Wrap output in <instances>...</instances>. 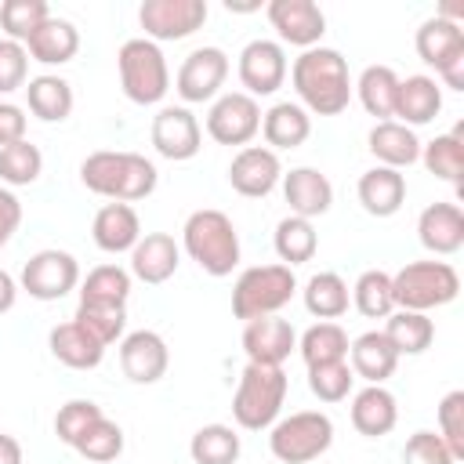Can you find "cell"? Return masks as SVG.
I'll return each mask as SVG.
<instances>
[{
    "mask_svg": "<svg viewBox=\"0 0 464 464\" xmlns=\"http://www.w3.org/2000/svg\"><path fill=\"white\" fill-rule=\"evenodd\" d=\"M72 323H80L102 348L123 341L127 334V304H98V301H80Z\"/></svg>",
    "mask_w": 464,
    "mask_h": 464,
    "instance_id": "40",
    "label": "cell"
},
{
    "mask_svg": "<svg viewBox=\"0 0 464 464\" xmlns=\"http://www.w3.org/2000/svg\"><path fill=\"white\" fill-rule=\"evenodd\" d=\"M243 453V442L232 424H203L188 439V457L196 464H236Z\"/></svg>",
    "mask_w": 464,
    "mask_h": 464,
    "instance_id": "39",
    "label": "cell"
},
{
    "mask_svg": "<svg viewBox=\"0 0 464 464\" xmlns=\"http://www.w3.org/2000/svg\"><path fill=\"white\" fill-rule=\"evenodd\" d=\"M348 366L355 377H362L366 384H384L395 366H399V355L395 348L388 344V337L381 330H366L359 334L352 344H348Z\"/></svg>",
    "mask_w": 464,
    "mask_h": 464,
    "instance_id": "28",
    "label": "cell"
},
{
    "mask_svg": "<svg viewBox=\"0 0 464 464\" xmlns=\"http://www.w3.org/2000/svg\"><path fill=\"white\" fill-rule=\"evenodd\" d=\"M420 163L439 181H450V185L460 188V174H464V123H457L450 134H439L428 145H420Z\"/></svg>",
    "mask_w": 464,
    "mask_h": 464,
    "instance_id": "35",
    "label": "cell"
},
{
    "mask_svg": "<svg viewBox=\"0 0 464 464\" xmlns=\"http://www.w3.org/2000/svg\"><path fill=\"white\" fill-rule=\"evenodd\" d=\"M399 424V402L384 384H366L352 395V428L366 439H381Z\"/></svg>",
    "mask_w": 464,
    "mask_h": 464,
    "instance_id": "25",
    "label": "cell"
},
{
    "mask_svg": "<svg viewBox=\"0 0 464 464\" xmlns=\"http://www.w3.org/2000/svg\"><path fill=\"white\" fill-rule=\"evenodd\" d=\"M225 80H228V54L221 47H196L178 65L174 91L185 105H203L221 94Z\"/></svg>",
    "mask_w": 464,
    "mask_h": 464,
    "instance_id": "13",
    "label": "cell"
},
{
    "mask_svg": "<svg viewBox=\"0 0 464 464\" xmlns=\"http://www.w3.org/2000/svg\"><path fill=\"white\" fill-rule=\"evenodd\" d=\"M352 304L359 308V315L366 319H388L395 312V301H392V276L381 272V268H366L355 286H352Z\"/></svg>",
    "mask_w": 464,
    "mask_h": 464,
    "instance_id": "42",
    "label": "cell"
},
{
    "mask_svg": "<svg viewBox=\"0 0 464 464\" xmlns=\"http://www.w3.org/2000/svg\"><path fill=\"white\" fill-rule=\"evenodd\" d=\"M301 297H304V308H308V315L337 323V319L348 312L352 290H348V283H344L337 272H315V276L304 283Z\"/></svg>",
    "mask_w": 464,
    "mask_h": 464,
    "instance_id": "37",
    "label": "cell"
},
{
    "mask_svg": "<svg viewBox=\"0 0 464 464\" xmlns=\"http://www.w3.org/2000/svg\"><path fill=\"white\" fill-rule=\"evenodd\" d=\"M0 464H22V442L7 431H0Z\"/></svg>",
    "mask_w": 464,
    "mask_h": 464,
    "instance_id": "54",
    "label": "cell"
},
{
    "mask_svg": "<svg viewBox=\"0 0 464 464\" xmlns=\"http://www.w3.org/2000/svg\"><path fill=\"white\" fill-rule=\"evenodd\" d=\"M80 181L87 192L105 196L109 203H138L156 192L160 170L141 152L98 149L80 163Z\"/></svg>",
    "mask_w": 464,
    "mask_h": 464,
    "instance_id": "2",
    "label": "cell"
},
{
    "mask_svg": "<svg viewBox=\"0 0 464 464\" xmlns=\"http://www.w3.org/2000/svg\"><path fill=\"white\" fill-rule=\"evenodd\" d=\"M80 457H87L91 464H109V460H116L120 453H123V428L116 424V420H109V417H102V420H94L87 431H83V439L72 446Z\"/></svg>",
    "mask_w": 464,
    "mask_h": 464,
    "instance_id": "45",
    "label": "cell"
},
{
    "mask_svg": "<svg viewBox=\"0 0 464 464\" xmlns=\"http://www.w3.org/2000/svg\"><path fill=\"white\" fill-rule=\"evenodd\" d=\"M334 446V420L323 410H297L268 428V450L279 464H308Z\"/></svg>",
    "mask_w": 464,
    "mask_h": 464,
    "instance_id": "8",
    "label": "cell"
},
{
    "mask_svg": "<svg viewBox=\"0 0 464 464\" xmlns=\"http://www.w3.org/2000/svg\"><path fill=\"white\" fill-rule=\"evenodd\" d=\"M72 102H76V98H72L69 80L54 76V72L33 76V80L25 83V105H29V112H33L36 120H44V123H62V120H69Z\"/></svg>",
    "mask_w": 464,
    "mask_h": 464,
    "instance_id": "32",
    "label": "cell"
},
{
    "mask_svg": "<svg viewBox=\"0 0 464 464\" xmlns=\"http://www.w3.org/2000/svg\"><path fill=\"white\" fill-rule=\"evenodd\" d=\"M94 246L105 254H130L141 239V221L130 203H105L91 221Z\"/></svg>",
    "mask_w": 464,
    "mask_h": 464,
    "instance_id": "23",
    "label": "cell"
},
{
    "mask_svg": "<svg viewBox=\"0 0 464 464\" xmlns=\"http://www.w3.org/2000/svg\"><path fill=\"white\" fill-rule=\"evenodd\" d=\"M290 83L297 91V105L312 116H337L352 102V72L341 51L334 47H308L290 65Z\"/></svg>",
    "mask_w": 464,
    "mask_h": 464,
    "instance_id": "1",
    "label": "cell"
},
{
    "mask_svg": "<svg viewBox=\"0 0 464 464\" xmlns=\"http://www.w3.org/2000/svg\"><path fill=\"white\" fill-rule=\"evenodd\" d=\"M47 18H51V7L44 0H4L0 4V29L14 44H25Z\"/></svg>",
    "mask_w": 464,
    "mask_h": 464,
    "instance_id": "44",
    "label": "cell"
},
{
    "mask_svg": "<svg viewBox=\"0 0 464 464\" xmlns=\"http://www.w3.org/2000/svg\"><path fill=\"white\" fill-rule=\"evenodd\" d=\"M14 301H18V283H14V276H11V272H4V268H0V315H4V312H11V308H14Z\"/></svg>",
    "mask_w": 464,
    "mask_h": 464,
    "instance_id": "53",
    "label": "cell"
},
{
    "mask_svg": "<svg viewBox=\"0 0 464 464\" xmlns=\"http://www.w3.org/2000/svg\"><path fill=\"white\" fill-rule=\"evenodd\" d=\"M170 366V348L156 330H134L120 341V370L130 384H156Z\"/></svg>",
    "mask_w": 464,
    "mask_h": 464,
    "instance_id": "18",
    "label": "cell"
},
{
    "mask_svg": "<svg viewBox=\"0 0 464 464\" xmlns=\"http://www.w3.org/2000/svg\"><path fill=\"white\" fill-rule=\"evenodd\" d=\"M29 83V51L25 44H14L0 36V94H11Z\"/></svg>",
    "mask_w": 464,
    "mask_h": 464,
    "instance_id": "50",
    "label": "cell"
},
{
    "mask_svg": "<svg viewBox=\"0 0 464 464\" xmlns=\"http://www.w3.org/2000/svg\"><path fill=\"white\" fill-rule=\"evenodd\" d=\"M149 141H152V149L163 160L181 163V160H192L203 149V127H199V120L185 105H163L152 116Z\"/></svg>",
    "mask_w": 464,
    "mask_h": 464,
    "instance_id": "15",
    "label": "cell"
},
{
    "mask_svg": "<svg viewBox=\"0 0 464 464\" xmlns=\"http://www.w3.org/2000/svg\"><path fill=\"white\" fill-rule=\"evenodd\" d=\"M261 134H265V149L272 152L297 149L312 134V116L297 102H276L268 112H261Z\"/></svg>",
    "mask_w": 464,
    "mask_h": 464,
    "instance_id": "30",
    "label": "cell"
},
{
    "mask_svg": "<svg viewBox=\"0 0 464 464\" xmlns=\"http://www.w3.org/2000/svg\"><path fill=\"white\" fill-rule=\"evenodd\" d=\"M413 47L420 54L424 65L435 69V76L442 80L439 87L450 91H464V25L450 22V18H428L420 22Z\"/></svg>",
    "mask_w": 464,
    "mask_h": 464,
    "instance_id": "9",
    "label": "cell"
},
{
    "mask_svg": "<svg viewBox=\"0 0 464 464\" xmlns=\"http://www.w3.org/2000/svg\"><path fill=\"white\" fill-rule=\"evenodd\" d=\"M18 225H22V203H18V196L11 188L0 185V250L11 243V236L18 232Z\"/></svg>",
    "mask_w": 464,
    "mask_h": 464,
    "instance_id": "52",
    "label": "cell"
},
{
    "mask_svg": "<svg viewBox=\"0 0 464 464\" xmlns=\"http://www.w3.org/2000/svg\"><path fill=\"white\" fill-rule=\"evenodd\" d=\"M47 348H51V355H54L62 366H69V370H94V366H102V359H105V348H102L80 323H72V319L51 326Z\"/></svg>",
    "mask_w": 464,
    "mask_h": 464,
    "instance_id": "31",
    "label": "cell"
},
{
    "mask_svg": "<svg viewBox=\"0 0 464 464\" xmlns=\"http://www.w3.org/2000/svg\"><path fill=\"white\" fill-rule=\"evenodd\" d=\"M178 265H181V246L167 232H141V239L130 250V276L149 286L167 283L178 272Z\"/></svg>",
    "mask_w": 464,
    "mask_h": 464,
    "instance_id": "22",
    "label": "cell"
},
{
    "mask_svg": "<svg viewBox=\"0 0 464 464\" xmlns=\"http://www.w3.org/2000/svg\"><path fill=\"white\" fill-rule=\"evenodd\" d=\"M439 112H442V87H439L435 76L417 72V76L399 80L395 116H399L402 127H410V130H413V127H424V123H431Z\"/></svg>",
    "mask_w": 464,
    "mask_h": 464,
    "instance_id": "24",
    "label": "cell"
},
{
    "mask_svg": "<svg viewBox=\"0 0 464 464\" xmlns=\"http://www.w3.org/2000/svg\"><path fill=\"white\" fill-rule=\"evenodd\" d=\"M40 170H44V152L29 138L0 149V181H4V188L33 185L40 178Z\"/></svg>",
    "mask_w": 464,
    "mask_h": 464,
    "instance_id": "43",
    "label": "cell"
},
{
    "mask_svg": "<svg viewBox=\"0 0 464 464\" xmlns=\"http://www.w3.org/2000/svg\"><path fill=\"white\" fill-rule=\"evenodd\" d=\"M207 14H210L207 0H145L138 7V22L145 29V40L152 44L192 36L196 29H203Z\"/></svg>",
    "mask_w": 464,
    "mask_h": 464,
    "instance_id": "12",
    "label": "cell"
},
{
    "mask_svg": "<svg viewBox=\"0 0 464 464\" xmlns=\"http://www.w3.org/2000/svg\"><path fill=\"white\" fill-rule=\"evenodd\" d=\"M355 384V373L348 366V359L341 362H323V366H308V388L319 402H344L348 392Z\"/></svg>",
    "mask_w": 464,
    "mask_h": 464,
    "instance_id": "46",
    "label": "cell"
},
{
    "mask_svg": "<svg viewBox=\"0 0 464 464\" xmlns=\"http://www.w3.org/2000/svg\"><path fill=\"white\" fill-rule=\"evenodd\" d=\"M239 83H243V94L250 98H268L276 94L283 83H286V72H290V62H286V51L279 40H250L243 51H239Z\"/></svg>",
    "mask_w": 464,
    "mask_h": 464,
    "instance_id": "14",
    "label": "cell"
},
{
    "mask_svg": "<svg viewBox=\"0 0 464 464\" xmlns=\"http://www.w3.org/2000/svg\"><path fill=\"white\" fill-rule=\"evenodd\" d=\"M102 417H105V413H102L98 402H91V399H69V402L58 406V413H54V435H58V442L76 446V442L83 439V431H87L94 420H102Z\"/></svg>",
    "mask_w": 464,
    "mask_h": 464,
    "instance_id": "47",
    "label": "cell"
},
{
    "mask_svg": "<svg viewBox=\"0 0 464 464\" xmlns=\"http://www.w3.org/2000/svg\"><path fill=\"white\" fill-rule=\"evenodd\" d=\"M116 69H120V87L134 105H160L170 91V65L160 44L145 36H134L116 51Z\"/></svg>",
    "mask_w": 464,
    "mask_h": 464,
    "instance_id": "7",
    "label": "cell"
},
{
    "mask_svg": "<svg viewBox=\"0 0 464 464\" xmlns=\"http://www.w3.org/2000/svg\"><path fill=\"white\" fill-rule=\"evenodd\" d=\"M381 334L388 337V344L395 348V355H420L435 341V323L424 312H402V308H395L384 319V330Z\"/></svg>",
    "mask_w": 464,
    "mask_h": 464,
    "instance_id": "34",
    "label": "cell"
},
{
    "mask_svg": "<svg viewBox=\"0 0 464 464\" xmlns=\"http://www.w3.org/2000/svg\"><path fill=\"white\" fill-rule=\"evenodd\" d=\"M366 149L373 152L377 167H392V170H402V167H413L420 160V138L417 130L402 127L399 120H381L373 123L370 138H366Z\"/></svg>",
    "mask_w": 464,
    "mask_h": 464,
    "instance_id": "26",
    "label": "cell"
},
{
    "mask_svg": "<svg viewBox=\"0 0 464 464\" xmlns=\"http://www.w3.org/2000/svg\"><path fill=\"white\" fill-rule=\"evenodd\" d=\"M283 199L290 207L294 218H323L334 207V185L323 170L315 167H294L290 174H283Z\"/></svg>",
    "mask_w": 464,
    "mask_h": 464,
    "instance_id": "21",
    "label": "cell"
},
{
    "mask_svg": "<svg viewBox=\"0 0 464 464\" xmlns=\"http://www.w3.org/2000/svg\"><path fill=\"white\" fill-rule=\"evenodd\" d=\"M261 130V105L257 98L243 91H225L207 109V134L218 145H239L246 149Z\"/></svg>",
    "mask_w": 464,
    "mask_h": 464,
    "instance_id": "11",
    "label": "cell"
},
{
    "mask_svg": "<svg viewBox=\"0 0 464 464\" xmlns=\"http://www.w3.org/2000/svg\"><path fill=\"white\" fill-rule=\"evenodd\" d=\"M294 348H297V330H294L290 319H283V315H261V319H250V323L243 326V352H246V362L283 366Z\"/></svg>",
    "mask_w": 464,
    "mask_h": 464,
    "instance_id": "19",
    "label": "cell"
},
{
    "mask_svg": "<svg viewBox=\"0 0 464 464\" xmlns=\"http://www.w3.org/2000/svg\"><path fill=\"white\" fill-rule=\"evenodd\" d=\"M348 334L341 323H330V319H319L312 323L301 337H297V352L304 359V366H323V362H341L348 359Z\"/></svg>",
    "mask_w": 464,
    "mask_h": 464,
    "instance_id": "38",
    "label": "cell"
},
{
    "mask_svg": "<svg viewBox=\"0 0 464 464\" xmlns=\"http://www.w3.org/2000/svg\"><path fill=\"white\" fill-rule=\"evenodd\" d=\"M297 294V276L286 265H254L239 272L232 286V315L250 323L261 315H279Z\"/></svg>",
    "mask_w": 464,
    "mask_h": 464,
    "instance_id": "6",
    "label": "cell"
},
{
    "mask_svg": "<svg viewBox=\"0 0 464 464\" xmlns=\"http://www.w3.org/2000/svg\"><path fill=\"white\" fill-rule=\"evenodd\" d=\"M352 91L359 94V105L381 123L395 116V94H399V76L392 65H366L359 72V80L352 83Z\"/></svg>",
    "mask_w": 464,
    "mask_h": 464,
    "instance_id": "33",
    "label": "cell"
},
{
    "mask_svg": "<svg viewBox=\"0 0 464 464\" xmlns=\"http://www.w3.org/2000/svg\"><path fill=\"white\" fill-rule=\"evenodd\" d=\"M460 294V276L450 261H410L392 276V301L402 312H431Z\"/></svg>",
    "mask_w": 464,
    "mask_h": 464,
    "instance_id": "5",
    "label": "cell"
},
{
    "mask_svg": "<svg viewBox=\"0 0 464 464\" xmlns=\"http://www.w3.org/2000/svg\"><path fill=\"white\" fill-rule=\"evenodd\" d=\"M355 196L370 218H392L406 203V178L402 170H392V167H370L359 178Z\"/></svg>",
    "mask_w": 464,
    "mask_h": 464,
    "instance_id": "27",
    "label": "cell"
},
{
    "mask_svg": "<svg viewBox=\"0 0 464 464\" xmlns=\"http://www.w3.org/2000/svg\"><path fill=\"white\" fill-rule=\"evenodd\" d=\"M76 286H80V261L58 246L36 250L18 276V290H25L36 301H62Z\"/></svg>",
    "mask_w": 464,
    "mask_h": 464,
    "instance_id": "10",
    "label": "cell"
},
{
    "mask_svg": "<svg viewBox=\"0 0 464 464\" xmlns=\"http://www.w3.org/2000/svg\"><path fill=\"white\" fill-rule=\"evenodd\" d=\"M181 250L214 279L232 276V268L239 265V232L232 225V218L225 210L203 207L192 210L185 218L181 228Z\"/></svg>",
    "mask_w": 464,
    "mask_h": 464,
    "instance_id": "3",
    "label": "cell"
},
{
    "mask_svg": "<svg viewBox=\"0 0 464 464\" xmlns=\"http://www.w3.org/2000/svg\"><path fill=\"white\" fill-rule=\"evenodd\" d=\"M25 51H29V58L40 62V65H65V62H72L76 51H80V29H76L69 18L51 14V18L25 40Z\"/></svg>",
    "mask_w": 464,
    "mask_h": 464,
    "instance_id": "29",
    "label": "cell"
},
{
    "mask_svg": "<svg viewBox=\"0 0 464 464\" xmlns=\"http://www.w3.org/2000/svg\"><path fill=\"white\" fill-rule=\"evenodd\" d=\"M290 392V377L283 373V366H261V362H246L232 395V420L243 431H265L279 420V410L286 402Z\"/></svg>",
    "mask_w": 464,
    "mask_h": 464,
    "instance_id": "4",
    "label": "cell"
},
{
    "mask_svg": "<svg viewBox=\"0 0 464 464\" xmlns=\"http://www.w3.org/2000/svg\"><path fill=\"white\" fill-rule=\"evenodd\" d=\"M417 239L428 254L435 257H450L464 246V210L457 203H428L417 218Z\"/></svg>",
    "mask_w": 464,
    "mask_h": 464,
    "instance_id": "20",
    "label": "cell"
},
{
    "mask_svg": "<svg viewBox=\"0 0 464 464\" xmlns=\"http://www.w3.org/2000/svg\"><path fill=\"white\" fill-rule=\"evenodd\" d=\"M435 420H439L442 442L453 450L457 460H464V392H446L435 410Z\"/></svg>",
    "mask_w": 464,
    "mask_h": 464,
    "instance_id": "48",
    "label": "cell"
},
{
    "mask_svg": "<svg viewBox=\"0 0 464 464\" xmlns=\"http://www.w3.org/2000/svg\"><path fill=\"white\" fill-rule=\"evenodd\" d=\"M25 141V109L14 102H0V149Z\"/></svg>",
    "mask_w": 464,
    "mask_h": 464,
    "instance_id": "51",
    "label": "cell"
},
{
    "mask_svg": "<svg viewBox=\"0 0 464 464\" xmlns=\"http://www.w3.org/2000/svg\"><path fill=\"white\" fill-rule=\"evenodd\" d=\"M268 14V25L276 29L279 44H290V47H319L323 33H326V14L319 11L315 0H272L265 7Z\"/></svg>",
    "mask_w": 464,
    "mask_h": 464,
    "instance_id": "16",
    "label": "cell"
},
{
    "mask_svg": "<svg viewBox=\"0 0 464 464\" xmlns=\"http://www.w3.org/2000/svg\"><path fill=\"white\" fill-rule=\"evenodd\" d=\"M279 181H283L279 152H272L265 145H246L228 163V185L246 199H265Z\"/></svg>",
    "mask_w": 464,
    "mask_h": 464,
    "instance_id": "17",
    "label": "cell"
},
{
    "mask_svg": "<svg viewBox=\"0 0 464 464\" xmlns=\"http://www.w3.org/2000/svg\"><path fill=\"white\" fill-rule=\"evenodd\" d=\"M134 276L120 265H98L80 279V301H98V304H127Z\"/></svg>",
    "mask_w": 464,
    "mask_h": 464,
    "instance_id": "41",
    "label": "cell"
},
{
    "mask_svg": "<svg viewBox=\"0 0 464 464\" xmlns=\"http://www.w3.org/2000/svg\"><path fill=\"white\" fill-rule=\"evenodd\" d=\"M402 464H457L453 450L442 442L439 431H413L402 446Z\"/></svg>",
    "mask_w": 464,
    "mask_h": 464,
    "instance_id": "49",
    "label": "cell"
},
{
    "mask_svg": "<svg viewBox=\"0 0 464 464\" xmlns=\"http://www.w3.org/2000/svg\"><path fill=\"white\" fill-rule=\"evenodd\" d=\"M272 246H276V257L279 265L294 268V265H304L315 257L319 250V232L308 218H294L286 214L279 225H276V236H272Z\"/></svg>",
    "mask_w": 464,
    "mask_h": 464,
    "instance_id": "36",
    "label": "cell"
}]
</instances>
